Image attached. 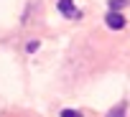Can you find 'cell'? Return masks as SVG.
<instances>
[{
	"label": "cell",
	"mask_w": 130,
	"mask_h": 117,
	"mask_svg": "<svg viewBox=\"0 0 130 117\" xmlns=\"http://www.w3.org/2000/svg\"><path fill=\"white\" fill-rule=\"evenodd\" d=\"M59 10L64 18H69V21H79L82 18V10L72 3V0H59Z\"/></svg>",
	"instance_id": "cell-1"
},
{
	"label": "cell",
	"mask_w": 130,
	"mask_h": 117,
	"mask_svg": "<svg viewBox=\"0 0 130 117\" xmlns=\"http://www.w3.org/2000/svg\"><path fill=\"white\" fill-rule=\"evenodd\" d=\"M105 23H107V28H112V31H122V28H125V18L120 15V10H110V13L105 15Z\"/></svg>",
	"instance_id": "cell-2"
},
{
	"label": "cell",
	"mask_w": 130,
	"mask_h": 117,
	"mask_svg": "<svg viewBox=\"0 0 130 117\" xmlns=\"http://www.w3.org/2000/svg\"><path fill=\"white\" fill-rule=\"evenodd\" d=\"M125 107H127V104H125V102H120L117 107H112V109L107 112V117H125Z\"/></svg>",
	"instance_id": "cell-3"
},
{
	"label": "cell",
	"mask_w": 130,
	"mask_h": 117,
	"mask_svg": "<svg viewBox=\"0 0 130 117\" xmlns=\"http://www.w3.org/2000/svg\"><path fill=\"white\" fill-rule=\"evenodd\" d=\"M127 5V0H110V10H122Z\"/></svg>",
	"instance_id": "cell-4"
},
{
	"label": "cell",
	"mask_w": 130,
	"mask_h": 117,
	"mask_svg": "<svg viewBox=\"0 0 130 117\" xmlns=\"http://www.w3.org/2000/svg\"><path fill=\"white\" fill-rule=\"evenodd\" d=\"M61 117H82L79 109H61Z\"/></svg>",
	"instance_id": "cell-5"
},
{
	"label": "cell",
	"mask_w": 130,
	"mask_h": 117,
	"mask_svg": "<svg viewBox=\"0 0 130 117\" xmlns=\"http://www.w3.org/2000/svg\"><path fill=\"white\" fill-rule=\"evenodd\" d=\"M38 46H41V43H38V41H28V46H26V48H28V51H31V53H33V51H38Z\"/></svg>",
	"instance_id": "cell-6"
}]
</instances>
